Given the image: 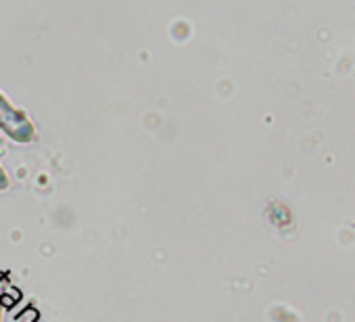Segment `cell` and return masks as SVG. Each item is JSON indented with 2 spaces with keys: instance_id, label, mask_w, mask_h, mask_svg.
<instances>
[{
  "instance_id": "cell-1",
  "label": "cell",
  "mask_w": 355,
  "mask_h": 322,
  "mask_svg": "<svg viewBox=\"0 0 355 322\" xmlns=\"http://www.w3.org/2000/svg\"><path fill=\"white\" fill-rule=\"evenodd\" d=\"M0 132L19 144H30L36 140V126L28 113L15 107L3 92H0Z\"/></svg>"
},
{
  "instance_id": "cell-2",
  "label": "cell",
  "mask_w": 355,
  "mask_h": 322,
  "mask_svg": "<svg viewBox=\"0 0 355 322\" xmlns=\"http://www.w3.org/2000/svg\"><path fill=\"white\" fill-rule=\"evenodd\" d=\"M9 185H11V180H9V174H7L3 168H0V193L7 191V189H9Z\"/></svg>"
},
{
  "instance_id": "cell-3",
  "label": "cell",
  "mask_w": 355,
  "mask_h": 322,
  "mask_svg": "<svg viewBox=\"0 0 355 322\" xmlns=\"http://www.w3.org/2000/svg\"><path fill=\"white\" fill-rule=\"evenodd\" d=\"M0 322H3V305H0Z\"/></svg>"
}]
</instances>
